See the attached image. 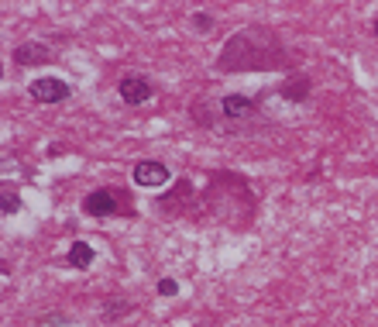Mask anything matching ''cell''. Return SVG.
Instances as JSON below:
<instances>
[{
    "mask_svg": "<svg viewBox=\"0 0 378 327\" xmlns=\"http://www.w3.org/2000/svg\"><path fill=\"white\" fill-rule=\"evenodd\" d=\"M38 59H45V48H38V45H24L21 52H17V62H38Z\"/></svg>",
    "mask_w": 378,
    "mask_h": 327,
    "instance_id": "cell-7",
    "label": "cell"
},
{
    "mask_svg": "<svg viewBox=\"0 0 378 327\" xmlns=\"http://www.w3.org/2000/svg\"><path fill=\"white\" fill-rule=\"evenodd\" d=\"M117 211V204H114V197L107 193V190H100V193H90L87 197V214H93V218H107V214H114Z\"/></svg>",
    "mask_w": 378,
    "mask_h": 327,
    "instance_id": "cell-4",
    "label": "cell"
},
{
    "mask_svg": "<svg viewBox=\"0 0 378 327\" xmlns=\"http://www.w3.org/2000/svg\"><path fill=\"white\" fill-rule=\"evenodd\" d=\"M31 97L42 100V104H55V100H66L69 97V87L55 76H45V80H35L31 83Z\"/></svg>",
    "mask_w": 378,
    "mask_h": 327,
    "instance_id": "cell-1",
    "label": "cell"
},
{
    "mask_svg": "<svg viewBox=\"0 0 378 327\" xmlns=\"http://www.w3.org/2000/svg\"><path fill=\"white\" fill-rule=\"evenodd\" d=\"M375 35H378V21H375Z\"/></svg>",
    "mask_w": 378,
    "mask_h": 327,
    "instance_id": "cell-9",
    "label": "cell"
},
{
    "mask_svg": "<svg viewBox=\"0 0 378 327\" xmlns=\"http://www.w3.org/2000/svg\"><path fill=\"white\" fill-rule=\"evenodd\" d=\"M248 107H251V104H248L244 97H227V100H224V114H227V117H244Z\"/></svg>",
    "mask_w": 378,
    "mask_h": 327,
    "instance_id": "cell-6",
    "label": "cell"
},
{
    "mask_svg": "<svg viewBox=\"0 0 378 327\" xmlns=\"http://www.w3.org/2000/svg\"><path fill=\"white\" fill-rule=\"evenodd\" d=\"M169 179V169L162 162H138L134 166V183L138 186H162Z\"/></svg>",
    "mask_w": 378,
    "mask_h": 327,
    "instance_id": "cell-2",
    "label": "cell"
},
{
    "mask_svg": "<svg viewBox=\"0 0 378 327\" xmlns=\"http://www.w3.org/2000/svg\"><path fill=\"white\" fill-rule=\"evenodd\" d=\"M69 262H73L76 269H87V265L93 262V248H90L87 241H76V245L69 248Z\"/></svg>",
    "mask_w": 378,
    "mask_h": 327,
    "instance_id": "cell-5",
    "label": "cell"
},
{
    "mask_svg": "<svg viewBox=\"0 0 378 327\" xmlns=\"http://www.w3.org/2000/svg\"><path fill=\"white\" fill-rule=\"evenodd\" d=\"M176 290H179V286H176L172 279H162V283H159V293H162V297H176Z\"/></svg>",
    "mask_w": 378,
    "mask_h": 327,
    "instance_id": "cell-8",
    "label": "cell"
},
{
    "mask_svg": "<svg viewBox=\"0 0 378 327\" xmlns=\"http://www.w3.org/2000/svg\"><path fill=\"white\" fill-rule=\"evenodd\" d=\"M120 97L127 104H145L152 97V87H148L145 76H127V80H120Z\"/></svg>",
    "mask_w": 378,
    "mask_h": 327,
    "instance_id": "cell-3",
    "label": "cell"
}]
</instances>
